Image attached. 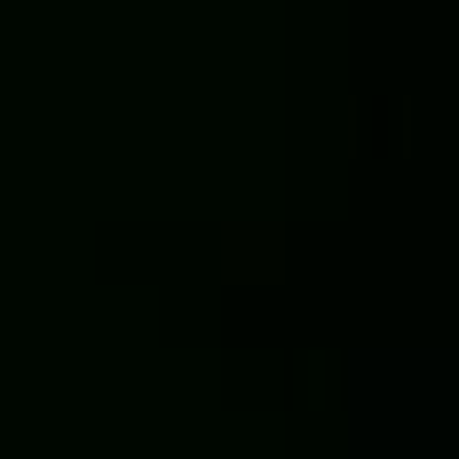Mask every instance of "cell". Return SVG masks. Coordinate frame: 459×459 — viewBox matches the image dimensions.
Returning <instances> with one entry per match:
<instances>
[{
  "label": "cell",
  "instance_id": "1",
  "mask_svg": "<svg viewBox=\"0 0 459 459\" xmlns=\"http://www.w3.org/2000/svg\"><path fill=\"white\" fill-rule=\"evenodd\" d=\"M222 277L246 285V277H285V230L277 222H230L222 230Z\"/></svg>",
  "mask_w": 459,
  "mask_h": 459
}]
</instances>
